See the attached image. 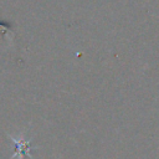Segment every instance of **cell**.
<instances>
[{
  "instance_id": "6da1fadb",
  "label": "cell",
  "mask_w": 159,
  "mask_h": 159,
  "mask_svg": "<svg viewBox=\"0 0 159 159\" xmlns=\"http://www.w3.org/2000/svg\"><path fill=\"white\" fill-rule=\"evenodd\" d=\"M10 139L15 143L16 145V150H15V154L11 157V159L14 158H19V159H22L24 155H27L30 157V152H31V145H30V140H24V139H16L14 137H10Z\"/></svg>"
}]
</instances>
